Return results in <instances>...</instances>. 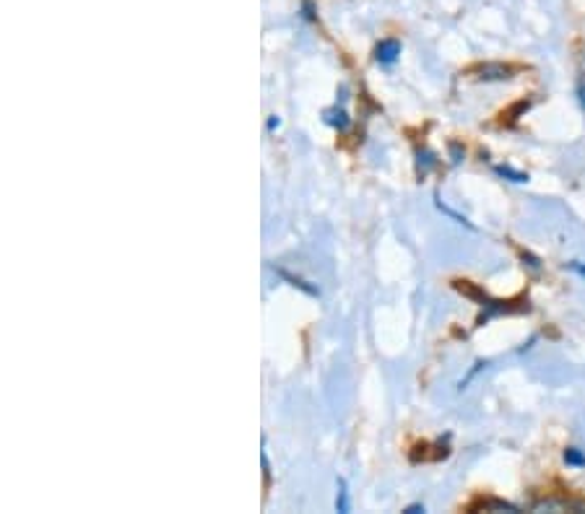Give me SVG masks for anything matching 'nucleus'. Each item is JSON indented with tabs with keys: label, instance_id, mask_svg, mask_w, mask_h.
Returning <instances> with one entry per match:
<instances>
[{
	"label": "nucleus",
	"instance_id": "1",
	"mask_svg": "<svg viewBox=\"0 0 585 514\" xmlns=\"http://www.w3.org/2000/svg\"><path fill=\"white\" fill-rule=\"evenodd\" d=\"M400 55V42L399 39H383L377 47H375V61L380 65H393L399 61Z\"/></svg>",
	"mask_w": 585,
	"mask_h": 514
},
{
	"label": "nucleus",
	"instance_id": "2",
	"mask_svg": "<svg viewBox=\"0 0 585 514\" xmlns=\"http://www.w3.org/2000/svg\"><path fill=\"white\" fill-rule=\"evenodd\" d=\"M482 78H510V68L505 65H484Z\"/></svg>",
	"mask_w": 585,
	"mask_h": 514
},
{
	"label": "nucleus",
	"instance_id": "3",
	"mask_svg": "<svg viewBox=\"0 0 585 514\" xmlns=\"http://www.w3.org/2000/svg\"><path fill=\"white\" fill-rule=\"evenodd\" d=\"M336 507L339 512H349V491H346V481H339V499H336Z\"/></svg>",
	"mask_w": 585,
	"mask_h": 514
},
{
	"label": "nucleus",
	"instance_id": "4",
	"mask_svg": "<svg viewBox=\"0 0 585 514\" xmlns=\"http://www.w3.org/2000/svg\"><path fill=\"white\" fill-rule=\"evenodd\" d=\"M564 462H567V465H578V468H583L585 454H581L578 450H567V453H564Z\"/></svg>",
	"mask_w": 585,
	"mask_h": 514
},
{
	"label": "nucleus",
	"instance_id": "5",
	"mask_svg": "<svg viewBox=\"0 0 585 514\" xmlns=\"http://www.w3.org/2000/svg\"><path fill=\"white\" fill-rule=\"evenodd\" d=\"M328 122L343 130V127L349 125V118H346V112H343V110H339V112H328Z\"/></svg>",
	"mask_w": 585,
	"mask_h": 514
},
{
	"label": "nucleus",
	"instance_id": "6",
	"mask_svg": "<svg viewBox=\"0 0 585 514\" xmlns=\"http://www.w3.org/2000/svg\"><path fill=\"white\" fill-rule=\"evenodd\" d=\"M497 172L502 175V177H513V182H525L528 177L521 175V172H513V169H507V167H497Z\"/></svg>",
	"mask_w": 585,
	"mask_h": 514
},
{
	"label": "nucleus",
	"instance_id": "7",
	"mask_svg": "<svg viewBox=\"0 0 585 514\" xmlns=\"http://www.w3.org/2000/svg\"><path fill=\"white\" fill-rule=\"evenodd\" d=\"M406 512H424V504H411V507H408V510H406Z\"/></svg>",
	"mask_w": 585,
	"mask_h": 514
},
{
	"label": "nucleus",
	"instance_id": "8",
	"mask_svg": "<svg viewBox=\"0 0 585 514\" xmlns=\"http://www.w3.org/2000/svg\"><path fill=\"white\" fill-rule=\"evenodd\" d=\"M570 268H573V271H578L581 275H585V265H581V263H570Z\"/></svg>",
	"mask_w": 585,
	"mask_h": 514
}]
</instances>
